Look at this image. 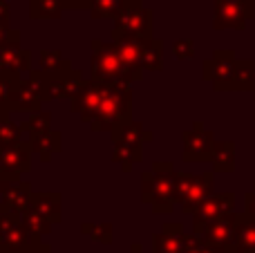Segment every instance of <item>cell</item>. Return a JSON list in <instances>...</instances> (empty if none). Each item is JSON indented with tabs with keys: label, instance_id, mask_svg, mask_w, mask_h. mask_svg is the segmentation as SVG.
Instances as JSON below:
<instances>
[{
	"label": "cell",
	"instance_id": "1",
	"mask_svg": "<svg viewBox=\"0 0 255 253\" xmlns=\"http://www.w3.org/2000/svg\"><path fill=\"white\" fill-rule=\"evenodd\" d=\"M90 47H92V79L94 81L130 85L132 81H139L141 74H143L134 65L124 61L112 43H103V40L94 38L90 43Z\"/></svg>",
	"mask_w": 255,
	"mask_h": 253
},
{
	"label": "cell",
	"instance_id": "2",
	"mask_svg": "<svg viewBox=\"0 0 255 253\" xmlns=\"http://www.w3.org/2000/svg\"><path fill=\"white\" fill-rule=\"evenodd\" d=\"M130 103H132V90L124 83H108L106 94L101 99V106L97 110V117L92 119L90 128L94 132H112L119 124L130 119Z\"/></svg>",
	"mask_w": 255,
	"mask_h": 253
},
{
	"label": "cell",
	"instance_id": "3",
	"mask_svg": "<svg viewBox=\"0 0 255 253\" xmlns=\"http://www.w3.org/2000/svg\"><path fill=\"white\" fill-rule=\"evenodd\" d=\"M177 173L172 164H154L152 170L143 173V202L157 213H168L175 204Z\"/></svg>",
	"mask_w": 255,
	"mask_h": 253
},
{
	"label": "cell",
	"instance_id": "4",
	"mask_svg": "<svg viewBox=\"0 0 255 253\" xmlns=\"http://www.w3.org/2000/svg\"><path fill=\"white\" fill-rule=\"evenodd\" d=\"M112 141H115V152H112V161L121 166L124 170H130L136 161H141V148L143 141L152 139V134L145 132L141 124L136 121H124L112 130Z\"/></svg>",
	"mask_w": 255,
	"mask_h": 253
},
{
	"label": "cell",
	"instance_id": "5",
	"mask_svg": "<svg viewBox=\"0 0 255 253\" xmlns=\"http://www.w3.org/2000/svg\"><path fill=\"white\" fill-rule=\"evenodd\" d=\"M40 88V101H61V99H72L85 83L83 74L74 70L72 65L63 67L61 72H34Z\"/></svg>",
	"mask_w": 255,
	"mask_h": 253
},
{
	"label": "cell",
	"instance_id": "6",
	"mask_svg": "<svg viewBox=\"0 0 255 253\" xmlns=\"http://www.w3.org/2000/svg\"><path fill=\"white\" fill-rule=\"evenodd\" d=\"M121 58L136 70H159L161 67V40L157 38H117L112 40Z\"/></svg>",
	"mask_w": 255,
	"mask_h": 253
},
{
	"label": "cell",
	"instance_id": "7",
	"mask_svg": "<svg viewBox=\"0 0 255 253\" xmlns=\"http://www.w3.org/2000/svg\"><path fill=\"white\" fill-rule=\"evenodd\" d=\"M213 191V173H204V175H193V173H177V193H175V202H179L184 213L193 215L199 209L204 200L211 195Z\"/></svg>",
	"mask_w": 255,
	"mask_h": 253
},
{
	"label": "cell",
	"instance_id": "8",
	"mask_svg": "<svg viewBox=\"0 0 255 253\" xmlns=\"http://www.w3.org/2000/svg\"><path fill=\"white\" fill-rule=\"evenodd\" d=\"M117 38H152V11L143 4L128 7L121 16L115 18L112 40Z\"/></svg>",
	"mask_w": 255,
	"mask_h": 253
},
{
	"label": "cell",
	"instance_id": "9",
	"mask_svg": "<svg viewBox=\"0 0 255 253\" xmlns=\"http://www.w3.org/2000/svg\"><path fill=\"white\" fill-rule=\"evenodd\" d=\"M235 197L233 193H211L206 200L199 204V209L193 213V233L199 236L206 227H211L213 222L222 220L224 215L233 213Z\"/></svg>",
	"mask_w": 255,
	"mask_h": 253
},
{
	"label": "cell",
	"instance_id": "10",
	"mask_svg": "<svg viewBox=\"0 0 255 253\" xmlns=\"http://www.w3.org/2000/svg\"><path fill=\"white\" fill-rule=\"evenodd\" d=\"M240 61L233 58V52H215L211 61L204 63V76L215 85V90H238Z\"/></svg>",
	"mask_w": 255,
	"mask_h": 253
},
{
	"label": "cell",
	"instance_id": "11",
	"mask_svg": "<svg viewBox=\"0 0 255 253\" xmlns=\"http://www.w3.org/2000/svg\"><path fill=\"white\" fill-rule=\"evenodd\" d=\"M253 0H215V29H242L253 18Z\"/></svg>",
	"mask_w": 255,
	"mask_h": 253
},
{
	"label": "cell",
	"instance_id": "12",
	"mask_svg": "<svg viewBox=\"0 0 255 253\" xmlns=\"http://www.w3.org/2000/svg\"><path fill=\"white\" fill-rule=\"evenodd\" d=\"M31 168V148L27 141L18 146H0V182H16Z\"/></svg>",
	"mask_w": 255,
	"mask_h": 253
},
{
	"label": "cell",
	"instance_id": "13",
	"mask_svg": "<svg viewBox=\"0 0 255 253\" xmlns=\"http://www.w3.org/2000/svg\"><path fill=\"white\" fill-rule=\"evenodd\" d=\"M106 85L108 83H101V81H94V79H88L81 90L70 99L72 103V110L85 121V124H92V119L97 117V110L101 106V99L106 94Z\"/></svg>",
	"mask_w": 255,
	"mask_h": 253
},
{
	"label": "cell",
	"instance_id": "14",
	"mask_svg": "<svg viewBox=\"0 0 255 253\" xmlns=\"http://www.w3.org/2000/svg\"><path fill=\"white\" fill-rule=\"evenodd\" d=\"M31 245L20 215L0 211V253H22Z\"/></svg>",
	"mask_w": 255,
	"mask_h": 253
},
{
	"label": "cell",
	"instance_id": "15",
	"mask_svg": "<svg viewBox=\"0 0 255 253\" xmlns=\"http://www.w3.org/2000/svg\"><path fill=\"white\" fill-rule=\"evenodd\" d=\"M31 184L25 179H16V182H0V211L4 213H16L22 215L31 204Z\"/></svg>",
	"mask_w": 255,
	"mask_h": 253
},
{
	"label": "cell",
	"instance_id": "16",
	"mask_svg": "<svg viewBox=\"0 0 255 253\" xmlns=\"http://www.w3.org/2000/svg\"><path fill=\"white\" fill-rule=\"evenodd\" d=\"M235 222H238V215L229 213L222 220L213 222L211 227H206L197 238H202L206 245L217 247L224 253H233V245H235Z\"/></svg>",
	"mask_w": 255,
	"mask_h": 253
},
{
	"label": "cell",
	"instance_id": "17",
	"mask_svg": "<svg viewBox=\"0 0 255 253\" xmlns=\"http://www.w3.org/2000/svg\"><path fill=\"white\" fill-rule=\"evenodd\" d=\"M213 134L204 130L202 124H195L193 130L184 134V159L188 161H206L213 155Z\"/></svg>",
	"mask_w": 255,
	"mask_h": 253
},
{
	"label": "cell",
	"instance_id": "18",
	"mask_svg": "<svg viewBox=\"0 0 255 253\" xmlns=\"http://www.w3.org/2000/svg\"><path fill=\"white\" fill-rule=\"evenodd\" d=\"M43 101H40V88L38 81L34 76V70L29 72L27 79H20L16 92L11 97V103H9V112H36L40 110Z\"/></svg>",
	"mask_w": 255,
	"mask_h": 253
},
{
	"label": "cell",
	"instance_id": "19",
	"mask_svg": "<svg viewBox=\"0 0 255 253\" xmlns=\"http://www.w3.org/2000/svg\"><path fill=\"white\" fill-rule=\"evenodd\" d=\"M0 72L22 74L31 72V54L20 47V43H9L0 47Z\"/></svg>",
	"mask_w": 255,
	"mask_h": 253
},
{
	"label": "cell",
	"instance_id": "20",
	"mask_svg": "<svg viewBox=\"0 0 255 253\" xmlns=\"http://www.w3.org/2000/svg\"><path fill=\"white\" fill-rule=\"evenodd\" d=\"M154 253H184L186 247V233L179 222L166 224L161 233L152 238Z\"/></svg>",
	"mask_w": 255,
	"mask_h": 253
},
{
	"label": "cell",
	"instance_id": "21",
	"mask_svg": "<svg viewBox=\"0 0 255 253\" xmlns=\"http://www.w3.org/2000/svg\"><path fill=\"white\" fill-rule=\"evenodd\" d=\"M31 211H36L38 215H43L47 222L58 224L63 220L61 215V193H47V191H40L31 195Z\"/></svg>",
	"mask_w": 255,
	"mask_h": 253
},
{
	"label": "cell",
	"instance_id": "22",
	"mask_svg": "<svg viewBox=\"0 0 255 253\" xmlns=\"http://www.w3.org/2000/svg\"><path fill=\"white\" fill-rule=\"evenodd\" d=\"M27 143H29L31 152H36V155L40 157V161H49V159H52V155L61 152L63 134L58 132V130H47V132H43V134L29 137V139H27Z\"/></svg>",
	"mask_w": 255,
	"mask_h": 253
},
{
	"label": "cell",
	"instance_id": "23",
	"mask_svg": "<svg viewBox=\"0 0 255 253\" xmlns=\"http://www.w3.org/2000/svg\"><path fill=\"white\" fill-rule=\"evenodd\" d=\"M255 253V218L251 215H238L235 222V245L233 253Z\"/></svg>",
	"mask_w": 255,
	"mask_h": 253
},
{
	"label": "cell",
	"instance_id": "24",
	"mask_svg": "<svg viewBox=\"0 0 255 253\" xmlns=\"http://www.w3.org/2000/svg\"><path fill=\"white\" fill-rule=\"evenodd\" d=\"M141 4V0H90V16L94 20H106V18H117L126 11L128 7Z\"/></svg>",
	"mask_w": 255,
	"mask_h": 253
},
{
	"label": "cell",
	"instance_id": "25",
	"mask_svg": "<svg viewBox=\"0 0 255 253\" xmlns=\"http://www.w3.org/2000/svg\"><path fill=\"white\" fill-rule=\"evenodd\" d=\"M20 222H22V227H25L27 236H29L31 245H34V242H43V238L52 231V222H47L43 215H38L31 209H27L25 213L20 215Z\"/></svg>",
	"mask_w": 255,
	"mask_h": 253
},
{
	"label": "cell",
	"instance_id": "26",
	"mask_svg": "<svg viewBox=\"0 0 255 253\" xmlns=\"http://www.w3.org/2000/svg\"><path fill=\"white\" fill-rule=\"evenodd\" d=\"M63 11V0H29L31 20H58Z\"/></svg>",
	"mask_w": 255,
	"mask_h": 253
},
{
	"label": "cell",
	"instance_id": "27",
	"mask_svg": "<svg viewBox=\"0 0 255 253\" xmlns=\"http://www.w3.org/2000/svg\"><path fill=\"white\" fill-rule=\"evenodd\" d=\"M20 128H22V139L27 141L29 137H36V134H43L47 130H52V115L40 108V110L31 112L27 121H22Z\"/></svg>",
	"mask_w": 255,
	"mask_h": 253
},
{
	"label": "cell",
	"instance_id": "28",
	"mask_svg": "<svg viewBox=\"0 0 255 253\" xmlns=\"http://www.w3.org/2000/svg\"><path fill=\"white\" fill-rule=\"evenodd\" d=\"M211 161L215 166V170H222V173H231L235 168V148L231 141L226 143H215L213 146V155H211Z\"/></svg>",
	"mask_w": 255,
	"mask_h": 253
},
{
	"label": "cell",
	"instance_id": "29",
	"mask_svg": "<svg viewBox=\"0 0 255 253\" xmlns=\"http://www.w3.org/2000/svg\"><path fill=\"white\" fill-rule=\"evenodd\" d=\"M22 141L25 139L20 124H13L9 119V112H0V146H18Z\"/></svg>",
	"mask_w": 255,
	"mask_h": 253
},
{
	"label": "cell",
	"instance_id": "30",
	"mask_svg": "<svg viewBox=\"0 0 255 253\" xmlns=\"http://www.w3.org/2000/svg\"><path fill=\"white\" fill-rule=\"evenodd\" d=\"M20 79H22V74L0 72V112H9V103H11V97L16 92Z\"/></svg>",
	"mask_w": 255,
	"mask_h": 253
},
{
	"label": "cell",
	"instance_id": "31",
	"mask_svg": "<svg viewBox=\"0 0 255 253\" xmlns=\"http://www.w3.org/2000/svg\"><path fill=\"white\" fill-rule=\"evenodd\" d=\"M67 65H70V61L58 49H43L40 52V72H61Z\"/></svg>",
	"mask_w": 255,
	"mask_h": 253
},
{
	"label": "cell",
	"instance_id": "32",
	"mask_svg": "<svg viewBox=\"0 0 255 253\" xmlns=\"http://www.w3.org/2000/svg\"><path fill=\"white\" fill-rule=\"evenodd\" d=\"M81 231L85 233L88 238H92V240L97 242H103V245H110L112 242V227L110 224H81Z\"/></svg>",
	"mask_w": 255,
	"mask_h": 253
},
{
	"label": "cell",
	"instance_id": "33",
	"mask_svg": "<svg viewBox=\"0 0 255 253\" xmlns=\"http://www.w3.org/2000/svg\"><path fill=\"white\" fill-rule=\"evenodd\" d=\"M184 253H224V251H220L217 247H213V245H206L202 238H197L195 233H190V236H186Z\"/></svg>",
	"mask_w": 255,
	"mask_h": 253
},
{
	"label": "cell",
	"instance_id": "34",
	"mask_svg": "<svg viewBox=\"0 0 255 253\" xmlns=\"http://www.w3.org/2000/svg\"><path fill=\"white\" fill-rule=\"evenodd\" d=\"M9 43H20V31L11 29L9 25H2V22H0V47H2V45H9Z\"/></svg>",
	"mask_w": 255,
	"mask_h": 253
},
{
	"label": "cell",
	"instance_id": "35",
	"mask_svg": "<svg viewBox=\"0 0 255 253\" xmlns=\"http://www.w3.org/2000/svg\"><path fill=\"white\" fill-rule=\"evenodd\" d=\"M193 47H195L193 40H177L172 52H175V56L179 61H184V58H193Z\"/></svg>",
	"mask_w": 255,
	"mask_h": 253
},
{
	"label": "cell",
	"instance_id": "36",
	"mask_svg": "<svg viewBox=\"0 0 255 253\" xmlns=\"http://www.w3.org/2000/svg\"><path fill=\"white\" fill-rule=\"evenodd\" d=\"M90 0H63V9H72V11H81V9H88Z\"/></svg>",
	"mask_w": 255,
	"mask_h": 253
},
{
	"label": "cell",
	"instance_id": "37",
	"mask_svg": "<svg viewBox=\"0 0 255 253\" xmlns=\"http://www.w3.org/2000/svg\"><path fill=\"white\" fill-rule=\"evenodd\" d=\"M244 209H247V215L255 218V186H253L251 193H247V195H244Z\"/></svg>",
	"mask_w": 255,
	"mask_h": 253
},
{
	"label": "cell",
	"instance_id": "38",
	"mask_svg": "<svg viewBox=\"0 0 255 253\" xmlns=\"http://www.w3.org/2000/svg\"><path fill=\"white\" fill-rule=\"evenodd\" d=\"M22 253H56V251H52V247L45 245V242H34V245H29Z\"/></svg>",
	"mask_w": 255,
	"mask_h": 253
},
{
	"label": "cell",
	"instance_id": "39",
	"mask_svg": "<svg viewBox=\"0 0 255 253\" xmlns=\"http://www.w3.org/2000/svg\"><path fill=\"white\" fill-rule=\"evenodd\" d=\"M9 20H11V7H9L7 0H0V22L9 25Z\"/></svg>",
	"mask_w": 255,
	"mask_h": 253
},
{
	"label": "cell",
	"instance_id": "40",
	"mask_svg": "<svg viewBox=\"0 0 255 253\" xmlns=\"http://www.w3.org/2000/svg\"><path fill=\"white\" fill-rule=\"evenodd\" d=\"M132 249H134L132 253H143V251H141V245H134V247H132Z\"/></svg>",
	"mask_w": 255,
	"mask_h": 253
}]
</instances>
